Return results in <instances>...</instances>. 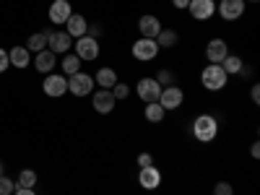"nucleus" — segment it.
Here are the masks:
<instances>
[{
    "label": "nucleus",
    "instance_id": "2",
    "mask_svg": "<svg viewBox=\"0 0 260 195\" xmlns=\"http://www.w3.org/2000/svg\"><path fill=\"white\" fill-rule=\"evenodd\" d=\"M226 81H229V76L224 73L221 65H211L208 62L203 68V73H201V83H203V89H208V91H221L226 86Z\"/></svg>",
    "mask_w": 260,
    "mask_h": 195
},
{
    "label": "nucleus",
    "instance_id": "6",
    "mask_svg": "<svg viewBox=\"0 0 260 195\" xmlns=\"http://www.w3.org/2000/svg\"><path fill=\"white\" fill-rule=\"evenodd\" d=\"M42 91H45L50 99H60L65 91H68V78H65L62 73H47L45 83H42Z\"/></svg>",
    "mask_w": 260,
    "mask_h": 195
},
{
    "label": "nucleus",
    "instance_id": "4",
    "mask_svg": "<svg viewBox=\"0 0 260 195\" xmlns=\"http://www.w3.org/2000/svg\"><path fill=\"white\" fill-rule=\"evenodd\" d=\"M68 91L73 96H89L94 91V76L78 71L76 76H68Z\"/></svg>",
    "mask_w": 260,
    "mask_h": 195
},
{
    "label": "nucleus",
    "instance_id": "5",
    "mask_svg": "<svg viewBox=\"0 0 260 195\" xmlns=\"http://www.w3.org/2000/svg\"><path fill=\"white\" fill-rule=\"evenodd\" d=\"M71 47H73V39L68 37V31H47V50L50 52H55V55H68L71 52Z\"/></svg>",
    "mask_w": 260,
    "mask_h": 195
},
{
    "label": "nucleus",
    "instance_id": "10",
    "mask_svg": "<svg viewBox=\"0 0 260 195\" xmlns=\"http://www.w3.org/2000/svg\"><path fill=\"white\" fill-rule=\"evenodd\" d=\"M187 11L195 21H208L216 13V0H190Z\"/></svg>",
    "mask_w": 260,
    "mask_h": 195
},
{
    "label": "nucleus",
    "instance_id": "33",
    "mask_svg": "<svg viewBox=\"0 0 260 195\" xmlns=\"http://www.w3.org/2000/svg\"><path fill=\"white\" fill-rule=\"evenodd\" d=\"M250 96H252V102H255V104H260V86H257V83L250 89Z\"/></svg>",
    "mask_w": 260,
    "mask_h": 195
},
{
    "label": "nucleus",
    "instance_id": "1",
    "mask_svg": "<svg viewBox=\"0 0 260 195\" xmlns=\"http://www.w3.org/2000/svg\"><path fill=\"white\" fill-rule=\"evenodd\" d=\"M216 133H219V122H216L213 115H198L192 120V136H195V141L211 143L216 138Z\"/></svg>",
    "mask_w": 260,
    "mask_h": 195
},
{
    "label": "nucleus",
    "instance_id": "19",
    "mask_svg": "<svg viewBox=\"0 0 260 195\" xmlns=\"http://www.w3.org/2000/svg\"><path fill=\"white\" fill-rule=\"evenodd\" d=\"M8 62L13 65V68H29L31 65V52L26 47H13V50H8Z\"/></svg>",
    "mask_w": 260,
    "mask_h": 195
},
{
    "label": "nucleus",
    "instance_id": "34",
    "mask_svg": "<svg viewBox=\"0 0 260 195\" xmlns=\"http://www.w3.org/2000/svg\"><path fill=\"white\" fill-rule=\"evenodd\" d=\"M172 6H175V8H180V11H187L190 0H172Z\"/></svg>",
    "mask_w": 260,
    "mask_h": 195
},
{
    "label": "nucleus",
    "instance_id": "24",
    "mask_svg": "<svg viewBox=\"0 0 260 195\" xmlns=\"http://www.w3.org/2000/svg\"><path fill=\"white\" fill-rule=\"evenodd\" d=\"M221 68L226 76H237V73H242V57H237V55H226L224 62H221Z\"/></svg>",
    "mask_w": 260,
    "mask_h": 195
},
{
    "label": "nucleus",
    "instance_id": "11",
    "mask_svg": "<svg viewBox=\"0 0 260 195\" xmlns=\"http://www.w3.org/2000/svg\"><path fill=\"white\" fill-rule=\"evenodd\" d=\"M115 104H117V99L112 96L110 89H99V91L94 94V99H91V107H94L99 115H110V112L115 110Z\"/></svg>",
    "mask_w": 260,
    "mask_h": 195
},
{
    "label": "nucleus",
    "instance_id": "15",
    "mask_svg": "<svg viewBox=\"0 0 260 195\" xmlns=\"http://www.w3.org/2000/svg\"><path fill=\"white\" fill-rule=\"evenodd\" d=\"M65 31H68L71 39L86 37V31H89V21H86V16H81V13H71L68 21H65Z\"/></svg>",
    "mask_w": 260,
    "mask_h": 195
},
{
    "label": "nucleus",
    "instance_id": "36",
    "mask_svg": "<svg viewBox=\"0 0 260 195\" xmlns=\"http://www.w3.org/2000/svg\"><path fill=\"white\" fill-rule=\"evenodd\" d=\"M99 34H102V29H99V26H89V31H86V37H94V39H96Z\"/></svg>",
    "mask_w": 260,
    "mask_h": 195
},
{
    "label": "nucleus",
    "instance_id": "30",
    "mask_svg": "<svg viewBox=\"0 0 260 195\" xmlns=\"http://www.w3.org/2000/svg\"><path fill=\"white\" fill-rule=\"evenodd\" d=\"M213 195H234V187L229 182H216L213 185Z\"/></svg>",
    "mask_w": 260,
    "mask_h": 195
},
{
    "label": "nucleus",
    "instance_id": "20",
    "mask_svg": "<svg viewBox=\"0 0 260 195\" xmlns=\"http://www.w3.org/2000/svg\"><path fill=\"white\" fill-rule=\"evenodd\" d=\"M117 81H120V78H117L115 68H99L96 76H94V83H99V89H112Z\"/></svg>",
    "mask_w": 260,
    "mask_h": 195
},
{
    "label": "nucleus",
    "instance_id": "29",
    "mask_svg": "<svg viewBox=\"0 0 260 195\" xmlns=\"http://www.w3.org/2000/svg\"><path fill=\"white\" fill-rule=\"evenodd\" d=\"M172 81H175V73H172L169 68H161V71L156 73V83H159V86H172Z\"/></svg>",
    "mask_w": 260,
    "mask_h": 195
},
{
    "label": "nucleus",
    "instance_id": "12",
    "mask_svg": "<svg viewBox=\"0 0 260 195\" xmlns=\"http://www.w3.org/2000/svg\"><path fill=\"white\" fill-rule=\"evenodd\" d=\"M226 55H229V45L224 39H211L206 45V57H208L211 65H221Z\"/></svg>",
    "mask_w": 260,
    "mask_h": 195
},
{
    "label": "nucleus",
    "instance_id": "31",
    "mask_svg": "<svg viewBox=\"0 0 260 195\" xmlns=\"http://www.w3.org/2000/svg\"><path fill=\"white\" fill-rule=\"evenodd\" d=\"M8 68H11V62H8V50L0 47V73L8 71Z\"/></svg>",
    "mask_w": 260,
    "mask_h": 195
},
{
    "label": "nucleus",
    "instance_id": "7",
    "mask_svg": "<svg viewBox=\"0 0 260 195\" xmlns=\"http://www.w3.org/2000/svg\"><path fill=\"white\" fill-rule=\"evenodd\" d=\"M159 55V45H156V39H148V37H141L136 45H133V57L141 60V62H148V60H154Z\"/></svg>",
    "mask_w": 260,
    "mask_h": 195
},
{
    "label": "nucleus",
    "instance_id": "38",
    "mask_svg": "<svg viewBox=\"0 0 260 195\" xmlns=\"http://www.w3.org/2000/svg\"><path fill=\"white\" fill-rule=\"evenodd\" d=\"M0 175H3V161H0Z\"/></svg>",
    "mask_w": 260,
    "mask_h": 195
},
{
    "label": "nucleus",
    "instance_id": "35",
    "mask_svg": "<svg viewBox=\"0 0 260 195\" xmlns=\"http://www.w3.org/2000/svg\"><path fill=\"white\" fill-rule=\"evenodd\" d=\"M16 195H37L31 187H16Z\"/></svg>",
    "mask_w": 260,
    "mask_h": 195
},
{
    "label": "nucleus",
    "instance_id": "39",
    "mask_svg": "<svg viewBox=\"0 0 260 195\" xmlns=\"http://www.w3.org/2000/svg\"><path fill=\"white\" fill-rule=\"evenodd\" d=\"M245 3H257V0H245Z\"/></svg>",
    "mask_w": 260,
    "mask_h": 195
},
{
    "label": "nucleus",
    "instance_id": "8",
    "mask_svg": "<svg viewBox=\"0 0 260 195\" xmlns=\"http://www.w3.org/2000/svg\"><path fill=\"white\" fill-rule=\"evenodd\" d=\"M185 102V91L180 89V86H164L161 94H159V104L164 107V110H177V107H182Z\"/></svg>",
    "mask_w": 260,
    "mask_h": 195
},
{
    "label": "nucleus",
    "instance_id": "13",
    "mask_svg": "<svg viewBox=\"0 0 260 195\" xmlns=\"http://www.w3.org/2000/svg\"><path fill=\"white\" fill-rule=\"evenodd\" d=\"M138 185L143 187V190H156L159 185H161V172L151 164V167H141V172H138Z\"/></svg>",
    "mask_w": 260,
    "mask_h": 195
},
{
    "label": "nucleus",
    "instance_id": "14",
    "mask_svg": "<svg viewBox=\"0 0 260 195\" xmlns=\"http://www.w3.org/2000/svg\"><path fill=\"white\" fill-rule=\"evenodd\" d=\"M216 11L221 13L224 21H237L245 13V0H221V3L216 6Z\"/></svg>",
    "mask_w": 260,
    "mask_h": 195
},
{
    "label": "nucleus",
    "instance_id": "18",
    "mask_svg": "<svg viewBox=\"0 0 260 195\" xmlns=\"http://www.w3.org/2000/svg\"><path fill=\"white\" fill-rule=\"evenodd\" d=\"M138 29H141V37L156 39V34L161 31V21H159L156 16L146 13V16H141V18H138Z\"/></svg>",
    "mask_w": 260,
    "mask_h": 195
},
{
    "label": "nucleus",
    "instance_id": "25",
    "mask_svg": "<svg viewBox=\"0 0 260 195\" xmlns=\"http://www.w3.org/2000/svg\"><path fill=\"white\" fill-rule=\"evenodd\" d=\"M81 71V60L76 55H68V57H62V76L68 78V76H76Z\"/></svg>",
    "mask_w": 260,
    "mask_h": 195
},
{
    "label": "nucleus",
    "instance_id": "16",
    "mask_svg": "<svg viewBox=\"0 0 260 195\" xmlns=\"http://www.w3.org/2000/svg\"><path fill=\"white\" fill-rule=\"evenodd\" d=\"M73 13V8H71V3L68 0H52V6H50V11H47V16H50V21L52 24H62L65 26V21H68V16Z\"/></svg>",
    "mask_w": 260,
    "mask_h": 195
},
{
    "label": "nucleus",
    "instance_id": "22",
    "mask_svg": "<svg viewBox=\"0 0 260 195\" xmlns=\"http://www.w3.org/2000/svg\"><path fill=\"white\" fill-rule=\"evenodd\" d=\"M26 50L29 52H42V50H47V31H37L26 39Z\"/></svg>",
    "mask_w": 260,
    "mask_h": 195
},
{
    "label": "nucleus",
    "instance_id": "21",
    "mask_svg": "<svg viewBox=\"0 0 260 195\" xmlns=\"http://www.w3.org/2000/svg\"><path fill=\"white\" fill-rule=\"evenodd\" d=\"M177 31L175 29H161L159 34H156V45L161 47V50H169V47H175L177 45Z\"/></svg>",
    "mask_w": 260,
    "mask_h": 195
},
{
    "label": "nucleus",
    "instance_id": "3",
    "mask_svg": "<svg viewBox=\"0 0 260 195\" xmlns=\"http://www.w3.org/2000/svg\"><path fill=\"white\" fill-rule=\"evenodd\" d=\"M73 47H76L73 55H76L81 62H91V60L99 57V42H96L94 37H78Z\"/></svg>",
    "mask_w": 260,
    "mask_h": 195
},
{
    "label": "nucleus",
    "instance_id": "23",
    "mask_svg": "<svg viewBox=\"0 0 260 195\" xmlns=\"http://www.w3.org/2000/svg\"><path fill=\"white\" fill-rule=\"evenodd\" d=\"M164 115H167V110H164V107L159 104V102H151V104H146V120L148 122H161L164 120Z\"/></svg>",
    "mask_w": 260,
    "mask_h": 195
},
{
    "label": "nucleus",
    "instance_id": "28",
    "mask_svg": "<svg viewBox=\"0 0 260 195\" xmlns=\"http://www.w3.org/2000/svg\"><path fill=\"white\" fill-rule=\"evenodd\" d=\"M110 91H112V96H115V99H127V96H130V86H127V83H122V81H117Z\"/></svg>",
    "mask_w": 260,
    "mask_h": 195
},
{
    "label": "nucleus",
    "instance_id": "26",
    "mask_svg": "<svg viewBox=\"0 0 260 195\" xmlns=\"http://www.w3.org/2000/svg\"><path fill=\"white\" fill-rule=\"evenodd\" d=\"M18 187H31L34 190V185H37V172L34 169H24L18 175V182H16Z\"/></svg>",
    "mask_w": 260,
    "mask_h": 195
},
{
    "label": "nucleus",
    "instance_id": "27",
    "mask_svg": "<svg viewBox=\"0 0 260 195\" xmlns=\"http://www.w3.org/2000/svg\"><path fill=\"white\" fill-rule=\"evenodd\" d=\"M16 192V180L0 175V195H13Z\"/></svg>",
    "mask_w": 260,
    "mask_h": 195
},
{
    "label": "nucleus",
    "instance_id": "17",
    "mask_svg": "<svg viewBox=\"0 0 260 195\" xmlns=\"http://www.w3.org/2000/svg\"><path fill=\"white\" fill-rule=\"evenodd\" d=\"M31 65L39 71V73H52V68L57 65V55L55 52H50V50H42V52H37V57H31Z\"/></svg>",
    "mask_w": 260,
    "mask_h": 195
},
{
    "label": "nucleus",
    "instance_id": "9",
    "mask_svg": "<svg viewBox=\"0 0 260 195\" xmlns=\"http://www.w3.org/2000/svg\"><path fill=\"white\" fill-rule=\"evenodd\" d=\"M136 91H138V99H143L146 104H151V102H159L161 86L156 83V78H141L138 86H136Z\"/></svg>",
    "mask_w": 260,
    "mask_h": 195
},
{
    "label": "nucleus",
    "instance_id": "32",
    "mask_svg": "<svg viewBox=\"0 0 260 195\" xmlns=\"http://www.w3.org/2000/svg\"><path fill=\"white\" fill-rule=\"evenodd\" d=\"M151 164H154V156H151V154H146V151L138 154V167H151Z\"/></svg>",
    "mask_w": 260,
    "mask_h": 195
},
{
    "label": "nucleus",
    "instance_id": "37",
    "mask_svg": "<svg viewBox=\"0 0 260 195\" xmlns=\"http://www.w3.org/2000/svg\"><path fill=\"white\" fill-rule=\"evenodd\" d=\"M250 154H252V159H257V156H260V146H257V143H252V146H250Z\"/></svg>",
    "mask_w": 260,
    "mask_h": 195
}]
</instances>
